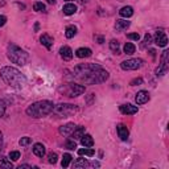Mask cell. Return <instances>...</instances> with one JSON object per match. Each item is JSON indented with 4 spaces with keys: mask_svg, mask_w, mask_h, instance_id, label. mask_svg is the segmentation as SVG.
<instances>
[{
    "mask_svg": "<svg viewBox=\"0 0 169 169\" xmlns=\"http://www.w3.org/2000/svg\"><path fill=\"white\" fill-rule=\"evenodd\" d=\"M73 77L78 82L84 84H98L106 82L110 74L102 66L95 63H82L74 67Z\"/></svg>",
    "mask_w": 169,
    "mask_h": 169,
    "instance_id": "cell-1",
    "label": "cell"
},
{
    "mask_svg": "<svg viewBox=\"0 0 169 169\" xmlns=\"http://www.w3.org/2000/svg\"><path fill=\"white\" fill-rule=\"evenodd\" d=\"M0 77L3 78V81L5 82L8 86L15 87V88H23L27 83V78L21 74V71H19L16 67H12V66L2 67Z\"/></svg>",
    "mask_w": 169,
    "mask_h": 169,
    "instance_id": "cell-2",
    "label": "cell"
},
{
    "mask_svg": "<svg viewBox=\"0 0 169 169\" xmlns=\"http://www.w3.org/2000/svg\"><path fill=\"white\" fill-rule=\"evenodd\" d=\"M54 104L50 100H40L33 104H31L27 108V115L32 116V118H42V116L49 115L50 112H53Z\"/></svg>",
    "mask_w": 169,
    "mask_h": 169,
    "instance_id": "cell-3",
    "label": "cell"
},
{
    "mask_svg": "<svg viewBox=\"0 0 169 169\" xmlns=\"http://www.w3.org/2000/svg\"><path fill=\"white\" fill-rule=\"evenodd\" d=\"M8 58L11 59V62L16 63V65H25L29 56L25 50H23L21 48L16 45H9L8 46Z\"/></svg>",
    "mask_w": 169,
    "mask_h": 169,
    "instance_id": "cell-4",
    "label": "cell"
},
{
    "mask_svg": "<svg viewBox=\"0 0 169 169\" xmlns=\"http://www.w3.org/2000/svg\"><path fill=\"white\" fill-rule=\"evenodd\" d=\"M84 90H86L84 86H82V84H77V83H66V84H63L62 87L58 88L59 92H63V94L70 96V98L82 95L84 92Z\"/></svg>",
    "mask_w": 169,
    "mask_h": 169,
    "instance_id": "cell-5",
    "label": "cell"
},
{
    "mask_svg": "<svg viewBox=\"0 0 169 169\" xmlns=\"http://www.w3.org/2000/svg\"><path fill=\"white\" fill-rule=\"evenodd\" d=\"M77 111V107L74 104H69V103H59L57 106H54L53 112H56L59 116H63V118H67L69 115H73L74 112Z\"/></svg>",
    "mask_w": 169,
    "mask_h": 169,
    "instance_id": "cell-6",
    "label": "cell"
},
{
    "mask_svg": "<svg viewBox=\"0 0 169 169\" xmlns=\"http://www.w3.org/2000/svg\"><path fill=\"white\" fill-rule=\"evenodd\" d=\"M142 66H143V59L140 58H130L120 63V67L123 70H136V69H140Z\"/></svg>",
    "mask_w": 169,
    "mask_h": 169,
    "instance_id": "cell-7",
    "label": "cell"
},
{
    "mask_svg": "<svg viewBox=\"0 0 169 169\" xmlns=\"http://www.w3.org/2000/svg\"><path fill=\"white\" fill-rule=\"evenodd\" d=\"M99 165H100V164H99L98 161L88 163L87 160H84V159H77V160L74 161V164H73L74 168H90V167H92V168H98Z\"/></svg>",
    "mask_w": 169,
    "mask_h": 169,
    "instance_id": "cell-8",
    "label": "cell"
},
{
    "mask_svg": "<svg viewBox=\"0 0 169 169\" xmlns=\"http://www.w3.org/2000/svg\"><path fill=\"white\" fill-rule=\"evenodd\" d=\"M155 44L159 46H167L168 44V37L165 36L163 31H157L155 34Z\"/></svg>",
    "mask_w": 169,
    "mask_h": 169,
    "instance_id": "cell-9",
    "label": "cell"
},
{
    "mask_svg": "<svg viewBox=\"0 0 169 169\" xmlns=\"http://www.w3.org/2000/svg\"><path fill=\"white\" fill-rule=\"evenodd\" d=\"M119 108H120V112L124 114V115H134V114L138 112V107L134 106V104H131V103L122 104Z\"/></svg>",
    "mask_w": 169,
    "mask_h": 169,
    "instance_id": "cell-10",
    "label": "cell"
},
{
    "mask_svg": "<svg viewBox=\"0 0 169 169\" xmlns=\"http://www.w3.org/2000/svg\"><path fill=\"white\" fill-rule=\"evenodd\" d=\"M135 100H136V103L138 104H144V103H147L148 100H149V92L148 91H139L138 94H136L135 96Z\"/></svg>",
    "mask_w": 169,
    "mask_h": 169,
    "instance_id": "cell-11",
    "label": "cell"
},
{
    "mask_svg": "<svg viewBox=\"0 0 169 169\" xmlns=\"http://www.w3.org/2000/svg\"><path fill=\"white\" fill-rule=\"evenodd\" d=\"M74 130H75L74 123H67V124H65V126L59 127V134L63 135V136H70L71 134H73Z\"/></svg>",
    "mask_w": 169,
    "mask_h": 169,
    "instance_id": "cell-12",
    "label": "cell"
},
{
    "mask_svg": "<svg viewBox=\"0 0 169 169\" xmlns=\"http://www.w3.org/2000/svg\"><path fill=\"white\" fill-rule=\"evenodd\" d=\"M116 130H118V135H119V138L126 142V140L128 139V136H130V131H128L127 126H124V124H119V126L116 127Z\"/></svg>",
    "mask_w": 169,
    "mask_h": 169,
    "instance_id": "cell-13",
    "label": "cell"
},
{
    "mask_svg": "<svg viewBox=\"0 0 169 169\" xmlns=\"http://www.w3.org/2000/svg\"><path fill=\"white\" fill-rule=\"evenodd\" d=\"M59 54H61V57L65 59V61H70V59L73 58V50H71L69 46H62L61 49H59Z\"/></svg>",
    "mask_w": 169,
    "mask_h": 169,
    "instance_id": "cell-14",
    "label": "cell"
},
{
    "mask_svg": "<svg viewBox=\"0 0 169 169\" xmlns=\"http://www.w3.org/2000/svg\"><path fill=\"white\" fill-rule=\"evenodd\" d=\"M40 41H41V44L46 48L48 50L52 49V45H53V38H52L49 34H42L41 37H40Z\"/></svg>",
    "mask_w": 169,
    "mask_h": 169,
    "instance_id": "cell-15",
    "label": "cell"
},
{
    "mask_svg": "<svg viewBox=\"0 0 169 169\" xmlns=\"http://www.w3.org/2000/svg\"><path fill=\"white\" fill-rule=\"evenodd\" d=\"M45 147L42 146L41 143H36L33 146V153L37 156V157H44L45 156Z\"/></svg>",
    "mask_w": 169,
    "mask_h": 169,
    "instance_id": "cell-16",
    "label": "cell"
},
{
    "mask_svg": "<svg viewBox=\"0 0 169 169\" xmlns=\"http://www.w3.org/2000/svg\"><path fill=\"white\" fill-rule=\"evenodd\" d=\"M91 49H88V48H79L75 52V56H77L78 58H86V57H90L91 56Z\"/></svg>",
    "mask_w": 169,
    "mask_h": 169,
    "instance_id": "cell-17",
    "label": "cell"
},
{
    "mask_svg": "<svg viewBox=\"0 0 169 169\" xmlns=\"http://www.w3.org/2000/svg\"><path fill=\"white\" fill-rule=\"evenodd\" d=\"M131 25V23L130 21H127V20H116V23H115V29L116 31H119V32H122L124 29H127L128 27Z\"/></svg>",
    "mask_w": 169,
    "mask_h": 169,
    "instance_id": "cell-18",
    "label": "cell"
},
{
    "mask_svg": "<svg viewBox=\"0 0 169 169\" xmlns=\"http://www.w3.org/2000/svg\"><path fill=\"white\" fill-rule=\"evenodd\" d=\"M62 11H63V13H65V15H67V16H70V15H74L75 12H77V5H75V4H71V3H69V4H66V5H63Z\"/></svg>",
    "mask_w": 169,
    "mask_h": 169,
    "instance_id": "cell-19",
    "label": "cell"
},
{
    "mask_svg": "<svg viewBox=\"0 0 169 169\" xmlns=\"http://www.w3.org/2000/svg\"><path fill=\"white\" fill-rule=\"evenodd\" d=\"M119 15L122 16V17H131L132 15H134V8L130 7V5H127V7H123L122 9L119 11Z\"/></svg>",
    "mask_w": 169,
    "mask_h": 169,
    "instance_id": "cell-20",
    "label": "cell"
},
{
    "mask_svg": "<svg viewBox=\"0 0 169 169\" xmlns=\"http://www.w3.org/2000/svg\"><path fill=\"white\" fill-rule=\"evenodd\" d=\"M81 143L83 147H92L94 146V139L91 135H83L81 138Z\"/></svg>",
    "mask_w": 169,
    "mask_h": 169,
    "instance_id": "cell-21",
    "label": "cell"
},
{
    "mask_svg": "<svg viewBox=\"0 0 169 169\" xmlns=\"http://www.w3.org/2000/svg\"><path fill=\"white\" fill-rule=\"evenodd\" d=\"M83 135H84V127L79 126V127H75V130L73 131V134L70 136L73 138V140H75V139H81Z\"/></svg>",
    "mask_w": 169,
    "mask_h": 169,
    "instance_id": "cell-22",
    "label": "cell"
},
{
    "mask_svg": "<svg viewBox=\"0 0 169 169\" xmlns=\"http://www.w3.org/2000/svg\"><path fill=\"white\" fill-rule=\"evenodd\" d=\"M75 34H77V27H74V25H69V27H66L65 36H66L67 38H73Z\"/></svg>",
    "mask_w": 169,
    "mask_h": 169,
    "instance_id": "cell-23",
    "label": "cell"
},
{
    "mask_svg": "<svg viewBox=\"0 0 169 169\" xmlns=\"http://www.w3.org/2000/svg\"><path fill=\"white\" fill-rule=\"evenodd\" d=\"M168 50H164L163 52V56H161V63H160V67L164 70H168Z\"/></svg>",
    "mask_w": 169,
    "mask_h": 169,
    "instance_id": "cell-24",
    "label": "cell"
},
{
    "mask_svg": "<svg viewBox=\"0 0 169 169\" xmlns=\"http://www.w3.org/2000/svg\"><path fill=\"white\" fill-rule=\"evenodd\" d=\"M123 49H124V53H126V54H134L136 48H135V45L132 42H126V45H124Z\"/></svg>",
    "mask_w": 169,
    "mask_h": 169,
    "instance_id": "cell-25",
    "label": "cell"
},
{
    "mask_svg": "<svg viewBox=\"0 0 169 169\" xmlns=\"http://www.w3.org/2000/svg\"><path fill=\"white\" fill-rule=\"evenodd\" d=\"M110 49L114 52L115 54H120V49H119V42L116 40H111L110 41Z\"/></svg>",
    "mask_w": 169,
    "mask_h": 169,
    "instance_id": "cell-26",
    "label": "cell"
},
{
    "mask_svg": "<svg viewBox=\"0 0 169 169\" xmlns=\"http://www.w3.org/2000/svg\"><path fill=\"white\" fill-rule=\"evenodd\" d=\"M71 155H69V153H65L63 155V157H62V163H61V165H62V168H67L70 165V163H71Z\"/></svg>",
    "mask_w": 169,
    "mask_h": 169,
    "instance_id": "cell-27",
    "label": "cell"
},
{
    "mask_svg": "<svg viewBox=\"0 0 169 169\" xmlns=\"http://www.w3.org/2000/svg\"><path fill=\"white\" fill-rule=\"evenodd\" d=\"M77 153L79 155V156H90V157H91V156H94V153H95V152H94V149H86V148H84V149H83V148H79V149L77 151Z\"/></svg>",
    "mask_w": 169,
    "mask_h": 169,
    "instance_id": "cell-28",
    "label": "cell"
},
{
    "mask_svg": "<svg viewBox=\"0 0 169 169\" xmlns=\"http://www.w3.org/2000/svg\"><path fill=\"white\" fill-rule=\"evenodd\" d=\"M0 167L7 168V169H12V168H13V165H12V163H11L7 157H0Z\"/></svg>",
    "mask_w": 169,
    "mask_h": 169,
    "instance_id": "cell-29",
    "label": "cell"
},
{
    "mask_svg": "<svg viewBox=\"0 0 169 169\" xmlns=\"http://www.w3.org/2000/svg\"><path fill=\"white\" fill-rule=\"evenodd\" d=\"M33 9H34L36 12H44V11H45V4H44V3H40V2L34 3V4H33Z\"/></svg>",
    "mask_w": 169,
    "mask_h": 169,
    "instance_id": "cell-30",
    "label": "cell"
},
{
    "mask_svg": "<svg viewBox=\"0 0 169 169\" xmlns=\"http://www.w3.org/2000/svg\"><path fill=\"white\" fill-rule=\"evenodd\" d=\"M12 161H17V160L20 159V152L19 151H12L9 152V156H8Z\"/></svg>",
    "mask_w": 169,
    "mask_h": 169,
    "instance_id": "cell-31",
    "label": "cell"
},
{
    "mask_svg": "<svg viewBox=\"0 0 169 169\" xmlns=\"http://www.w3.org/2000/svg\"><path fill=\"white\" fill-rule=\"evenodd\" d=\"M48 161H49V164H56V163H57V153H54V152L49 153V156H48Z\"/></svg>",
    "mask_w": 169,
    "mask_h": 169,
    "instance_id": "cell-32",
    "label": "cell"
},
{
    "mask_svg": "<svg viewBox=\"0 0 169 169\" xmlns=\"http://www.w3.org/2000/svg\"><path fill=\"white\" fill-rule=\"evenodd\" d=\"M66 148H67V149H75V148H77V144H75L74 140H67V142H66Z\"/></svg>",
    "mask_w": 169,
    "mask_h": 169,
    "instance_id": "cell-33",
    "label": "cell"
},
{
    "mask_svg": "<svg viewBox=\"0 0 169 169\" xmlns=\"http://www.w3.org/2000/svg\"><path fill=\"white\" fill-rule=\"evenodd\" d=\"M20 146H28V144H29L31 143V138H28V136H25V138H21V139H20Z\"/></svg>",
    "mask_w": 169,
    "mask_h": 169,
    "instance_id": "cell-34",
    "label": "cell"
},
{
    "mask_svg": "<svg viewBox=\"0 0 169 169\" xmlns=\"http://www.w3.org/2000/svg\"><path fill=\"white\" fill-rule=\"evenodd\" d=\"M5 102H4V100H2L0 99V118H2V116L4 115V112H5Z\"/></svg>",
    "mask_w": 169,
    "mask_h": 169,
    "instance_id": "cell-35",
    "label": "cell"
},
{
    "mask_svg": "<svg viewBox=\"0 0 169 169\" xmlns=\"http://www.w3.org/2000/svg\"><path fill=\"white\" fill-rule=\"evenodd\" d=\"M131 86H138V84H143V78H135L132 79V81L130 82Z\"/></svg>",
    "mask_w": 169,
    "mask_h": 169,
    "instance_id": "cell-36",
    "label": "cell"
},
{
    "mask_svg": "<svg viewBox=\"0 0 169 169\" xmlns=\"http://www.w3.org/2000/svg\"><path fill=\"white\" fill-rule=\"evenodd\" d=\"M152 41V37H151V34L149 33H146V36H144V45L143 46H146V45H149Z\"/></svg>",
    "mask_w": 169,
    "mask_h": 169,
    "instance_id": "cell-37",
    "label": "cell"
},
{
    "mask_svg": "<svg viewBox=\"0 0 169 169\" xmlns=\"http://www.w3.org/2000/svg\"><path fill=\"white\" fill-rule=\"evenodd\" d=\"M127 37L130 38V40H134V41H139V40H140V34L139 33H130Z\"/></svg>",
    "mask_w": 169,
    "mask_h": 169,
    "instance_id": "cell-38",
    "label": "cell"
},
{
    "mask_svg": "<svg viewBox=\"0 0 169 169\" xmlns=\"http://www.w3.org/2000/svg\"><path fill=\"white\" fill-rule=\"evenodd\" d=\"M5 23H7V17H5V16H3V15H2V16H0V28H2Z\"/></svg>",
    "mask_w": 169,
    "mask_h": 169,
    "instance_id": "cell-39",
    "label": "cell"
},
{
    "mask_svg": "<svg viewBox=\"0 0 169 169\" xmlns=\"http://www.w3.org/2000/svg\"><path fill=\"white\" fill-rule=\"evenodd\" d=\"M23 168H31L32 169V165H28V164H24V165H20L19 169H23Z\"/></svg>",
    "mask_w": 169,
    "mask_h": 169,
    "instance_id": "cell-40",
    "label": "cell"
},
{
    "mask_svg": "<svg viewBox=\"0 0 169 169\" xmlns=\"http://www.w3.org/2000/svg\"><path fill=\"white\" fill-rule=\"evenodd\" d=\"M2 146H3V135L0 132V149H2Z\"/></svg>",
    "mask_w": 169,
    "mask_h": 169,
    "instance_id": "cell-41",
    "label": "cell"
},
{
    "mask_svg": "<svg viewBox=\"0 0 169 169\" xmlns=\"http://www.w3.org/2000/svg\"><path fill=\"white\" fill-rule=\"evenodd\" d=\"M96 40L99 41V44H102V42H103V37H96Z\"/></svg>",
    "mask_w": 169,
    "mask_h": 169,
    "instance_id": "cell-42",
    "label": "cell"
},
{
    "mask_svg": "<svg viewBox=\"0 0 169 169\" xmlns=\"http://www.w3.org/2000/svg\"><path fill=\"white\" fill-rule=\"evenodd\" d=\"M38 27H40V25H38V23H36V25H34V31H36V32L38 31Z\"/></svg>",
    "mask_w": 169,
    "mask_h": 169,
    "instance_id": "cell-43",
    "label": "cell"
},
{
    "mask_svg": "<svg viewBox=\"0 0 169 169\" xmlns=\"http://www.w3.org/2000/svg\"><path fill=\"white\" fill-rule=\"evenodd\" d=\"M46 2L49 3V4H54V3H56V0H46Z\"/></svg>",
    "mask_w": 169,
    "mask_h": 169,
    "instance_id": "cell-44",
    "label": "cell"
},
{
    "mask_svg": "<svg viewBox=\"0 0 169 169\" xmlns=\"http://www.w3.org/2000/svg\"><path fill=\"white\" fill-rule=\"evenodd\" d=\"M81 2H82V3H87V2H88V0H81Z\"/></svg>",
    "mask_w": 169,
    "mask_h": 169,
    "instance_id": "cell-45",
    "label": "cell"
},
{
    "mask_svg": "<svg viewBox=\"0 0 169 169\" xmlns=\"http://www.w3.org/2000/svg\"><path fill=\"white\" fill-rule=\"evenodd\" d=\"M66 2H69V0H66Z\"/></svg>",
    "mask_w": 169,
    "mask_h": 169,
    "instance_id": "cell-46",
    "label": "cell"
}]
</instances>
